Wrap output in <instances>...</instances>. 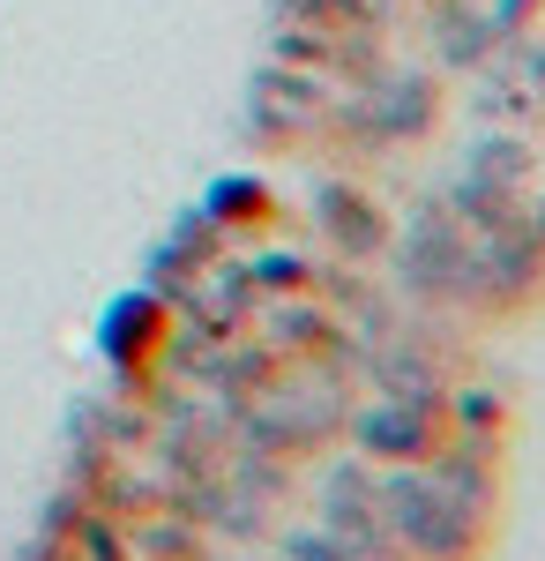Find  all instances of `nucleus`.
<instances>
[{
	"instance_id": "f257e3e1",
	"label": "nucleus",
	"mask_w": 545,
	"mask_h": 561,
	"mask_svg": "<svg viewBox=\"0 0 545 561\" xmlns=\"http://www.w3.org/2000/svg\"><path fill=\"white\" fill-rule=\"evenodd\" d=\"M367 442H374V457H433V404L426 397H389V404H374L367 412Z\"/></svg>"
}]
</instances>
